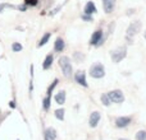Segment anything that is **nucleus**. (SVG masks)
I'll return each instance as SVG.
<instances>
[{
    "instance_id": "nucleus-1",
    "label": "nucleus",
    "mask_w": 146,
    "mask_h": 140,
    "mask_svg": "<svg viewBox=\"0 0 146 140\" xmlns=\"http://www.w3.org/2000/svg\"><path fill=\"white\" fill-rule=\"evenodd\" d=\"M59 66H60L62 71L66 77H72L73 74V68H72V63L71 59L68 56H60L59 58Z\"/></svg>"
},
{
    "instance_id": "nucleus-2",
    "label": "nucleus",
    "mask_w": 146,
    "mask_h": 140,
    "mask_svg": "<svg viewBox=\"0 0 146 140\" xmlns=\"http://www.w3.org/2000/svg\"><path fill=\"white\" fill-rule=\"evenodd\" d=\"M110 56H111V60L113 63L118 64L121 63L123 59H126L127 56V47L126 46H119V47L114 48V50L110 51Z\"/></svg>"
},
{
    "instance_id": "nucleus-3",
    "label": "nucleus",
    "mask_w": 146,
    "mask_h": 140,
    "mask_svg": "<svg viewBox=\"0 0 146 140\" xmlns=\"http://www.w3.org/2000/svg\"><path fill=\"white\" fill-rule=\"evenodd\" d=\"M88 73H90V77H92L94 79H101L105 77V68L101 63H94Z\"/></svg>"
},
{
    "instance_id": "nucleus-4",
    "label": "nucleus",
    "mask_w": 146,
    "mask_h": 140,
    "mask_svg": "<svg viewBox=\"0 0 146 140\" xmlns=\"http://www.w3.org/2000/svg\"><path fill=\"white\" fill-rule=\"evenodd\" d=\"M141 27H142V23L140 22V20H135V22H132L131 24L128 26L127 31H126V38L127 40L132 41V38L141 31Z\"/></svg>"
},
{
    "instance_id": "nucleus-5",
    "label": "nucleus",
    "mask_w": 146,
    "mask_h": 140,
    "mask_svg": "<svg viewBox=\"0 0 146 140\" xmlns=\"http://www.w3.org/2000/svg\"><path fill=\"white\" fill-rule=\"evenodd\" d=\"M104 41V32L101 29H96L95 32L92 33L90 40V45L91 46H100Z\"/></svg>"
},
{
    "instance_id": "nucleus-6",
    "label": "nucleus",
    "mask_w": 146,
    "mask_h": 140,
    "mask_svg": "<svg viewBox=\"0 0 146 140\" xmlns=\"http://www.w3.org/2000/svg\"><path fill=\"white\" fill-rule=\"evenodd\" d=\"M109 98H110L111 102L114 103H122L124 102V94L123 92H122L121 89H114V90H110V92L108 93Z\"/></svg>"
},
{
    "instance_id": "nucleus-7",
    "label": "nucleus",
    "mask_w": 146,
    "mask_h": 140,
    "mask_svg": "<svg viewBox=\"0 0 146 140\" xmlns=\"http://www.w3.org/2000/svg\"><path fill=\"white\" fill-rule=\"evenodd\" d=\"M101 120V113L99 112V111H94V112H91L90 115V120H88V125H90V128H96V126L99 125V122H100Z\"/></svg>"
},
{
    "instance_id": "nucleus-8",
    "label": "nucleus",
    "mask_w": 146,
    "mask_h": 140,
    "mask_svg": "<svg viewBox=\"0 0 146 140\" xmlns=\"http://www.w3.org/2000/svg\"><path fill=\"white\" fill-rule=\"evenodd\" d=\"M74 80L76 83H78L80 85H82V87H88L87 82H86V73L83 71V70H78V71H76L74 74Z\"/></svg>"
},
{
    "instance_id": "nucleus-9",
    "label": "nucleus",
    "mask_w": 146,
    "mask_h": 140,
    "mask_svg": "<svg viewBox=\"0 0 146 140\" xmlns=\"http://www.w3.org/2000/svg\"><path fill=\"white\" fill-rule=\"evenodd\" d=\"M132 118L128 117V116H122V117H117L115 118V126L119 129H123V128H127V126L131 124Z\"/></svg>"
},
{
    "instance_id": "nucleus-10",
    "label": "nucleus",
    "mask_w": 146,
    "mask_h": 140,
    "mask_svg": "<svg viewBox=\"0 0 146 140\" xmlns=\"http://www.w3.org/2000/svg\"><path fill=\"white\" fill-rule=\"evenodd\" d=\"M114 7H115V0H103V8L106 14L113 12Z\"/></svg>"
},
{
    "instance_id": "nucleus-11",
    "label": "nucleus",
    "mask_w": 146,
    "mask_h": 140,
    "mask_svg": "<svg viewBox=\"0 0 146 140\" xmlns=\"http://www.w3.org/2000/svg\"><path fill=\"white\" fill-rule=\"evenodd\" d=\"M66 98H67V94L64 90H59V92L55 93V96H54V99H55V102L58 103V105H64L66 103Z\"/></svg>"
},
{
    "instance_id": "nucleus-12",
    "label": "nucleus",
    "mask_w": 146,
    "mask_h": 140,
    "mask_svg": "<svg viewBox=\"0 0 146 140\" xmlns=\"http://www.w3.org/2000/svg\"><path fill=\"white\" fill-rule=\"evenodd\" d=\"M64 47H66L64 40L62 37H58L55 40V43H54V50H55V52H62V51L64 50Z\"/></svg>"
},
{
    "instance_id": "nucleus-13",
    "label": "nucleus",
    "mask_w": 146,
    "mask_h": 140,
    "mask_svg": "<svg viewBox=\"0 0 146 140\" xmlns=\"http://www.w3.org/2000/svg\"><path fill=\"white\" fill-rule=\"evenodd\" d=\"M53 63H54V56L51 55V54L46 55L45 60H44V63H42V69H44V70L50 69V68H51V65H53Z\"/></svg>"
},
{
    "instance_id": "nucleus-14",
    "label": "nucleus",
    "mask_w": 146,
    "mask_h": 140,
    "mask_svg": "<svg viewBox=\"0 0 146 140\" xmlns=\"http://www.w3.org/2000/svg\"><path fill=\"white\" fill-rule=\"evenodd\" d=\"M45 140H56V131L54 128H48L45 130Z\"/></svg>"
},
{
    "instance_id": "nucleus-15",
    "label": "nucleus",
    "mask_w": 146,
    "mask_h": 140,
    "mask_svg": "<svg viewBox=\"0 0 146 140\" xmlns=\"http://www.w3.org/2000/svg\"><path fill=\"white\" fill-rule=\"evenodd\" d=\"M83 12H85V14H87V15H92L94 13L96 12L95 4H94L92 1H87V4L85 5V9H83Z\"/></svg>"
},
{
    "instance_id": "nucleus-16",
    "label": "nucleus",
    "mask_w": 146,
    "mask_h": 140,
    "mask_svg": "<svg viewBox=\"0 0 146 140\" xmlns=\"http://www.w3.org/2000/svg\"><path fill=\"white\" fill-rule=\"evenodd\" d=\"M50 37H51V33H50V32H46L45 35L42 36V38L40 40V42H38L37 47H42L44 45H46V43L49 42V40H50Z\"/></svg>"
},
{
    "instance_id": "nucleus-17",
    "label": "nucleus",
    "mask_w": 146,
    "mask_h": 140,
    "mask_svg": "<svg viewBox=\"0 0 146 140\" xmlns=\"http://www.w3.org/2000/svg\"><path fill=\"white\" fill-rule=\"evenodd\" d=\"M58 83H59V79L56 78V79H54L53 80V83H51L50 85H49V88H48V92H46V96L48 97H51V94H53V90H54V88L58 85Z\"/></svg>"
},
{
    "instance_id": "nucleus-18",
    "label": "nucleus",
    "mask_w": 146,
    "mask_h": 140,
    "mask_svg": "<svg viewBox=\"0 0 146 140\" xmlns=\"http://www.w3.org/2000/svg\"><path fill=\"white\" fill-rule=\"evenodd\" d=\"M100 99H101V103H103L104 106H110L111 105V101H110V98H109L108 93H103L101 97H100Z\"/></svg>"
},
{
    "instance_id": "nucleus-19",
    "label": "nucleus",
    "mask_w": 146,
    "mask_h": 140,
    "mask_svg": "<svg viewBox=\"0 0 146 140\" xmlns=\"http://www.w3.org/2000/svg\"><path fill=\"white\" fill-rule=\"evenodd\" d=\"M50 101H51V97H48L46 96L45 98H44V101H42V108H44V111H49V108H50Z\"/></svg>"
},
{
    "instance_id": "nucleus-20",
    "label": "nucleus",
    "mask_w": 146,
    "mask_h": 140,
    "mask_svg": "<svg viewBox=\"0 0 146 140\" xmlns=\"http://www.w3.org/2000/svg\"><path fill=\"white\" fill-rule=\"evenodd\" d=\"M23 50V46L19 42H13L12 43V51L13 52H21Z\"/></svg>"
},
{
    "instance_id": "nucleus-21",
    "label": "nucleus",
    "mask_w": 146,
    "mask_h": 140,
    "mask_svg": "<svg viewBox=\"0 0 146 140\" xmlns=\"http://www.w3.org/2000/svg\"><path fill=\"white\" fill-rule=\"evenodd\" d=\"M54 115H55V117L58 118V120H60V121L64 120V110H63V108H59V110H56L55 112H54Z\"/></svg>"
},
{
    "instance_id": "nucleus-22",
    "label": "nucleus",
    "mask_w": 146,
    "mask_h": 140,
    "mask_svg": "<svg viewBox=\"0 0 146 140\" xmlns=\"http://www.w3.org/2000/svg\"><path fill=\"white\" fill-rule=\"evenodd\" d=\"M136 140H146V130H140L136 133Z\"/></svg>"
},
{
    "instance_id": "nucleus-23",
    "label": "nucleus",
    "mask_w": 146,
    "mask_h": 140,
    "mask_svg": "<svg viewBox=\"0 0 146 140\" xmlns=\"http://www.w3.org/2000/svg\"><path fill=\"white\" fill-rule=\"evenodd\" d=\"M73 58H74L76 60L78 61V63H81V61H83V58H85V56H83L82 52H80V51H76L74 55H73Z\"/></svg>"
},
{
    "instance_id": "nucleus-24",
    "label": "nucleus",
    "mask_w": 146,
    "mask_h": 140,
    "mask_svg": "<svg viewBox=\"0 0 146 140\" xmlns=\"http://www.w3.org/2000/svg\"><path fill=\"white\" fill-rule=\"evenodd\" d=\"M25 4L27 7H36L38 4V0H25Z\"/></svg>"
},
{
    "instance_id": "nucleus-25",
    "label": "nucleus",
    "mask_w": 146,
    "mask_h": 140,
    "mask_svg": "<svg viewBox=\"0 0 146 140\" xmlns=\"http://www.w3.org/2000/svg\"><path fill=\"white\" fill-rule=\"evenodd\" d=\"M5 8H14V7H13V5H10V4H5V3H3V4H0V13L4 12Z\"/></svg>"
},
{
    "instance_id": "nucleus-26",
    "label": "nucleus",
    "mask_w": 146,
    "mask_h": 140,
    "mask_svg": "<svg viewBox=\"0 0 146 140\" xmlns=\"http://www.w3.org/2000/svg\"><path fill=\"white\" fill-rule=\"evenodd\" d=\"M62 7H63V5H59L58 8H55V9H53V10H51V13H50V15H54V14H55V13H58L59 10L62 9Z\"/></svg>"
},
{
    "instance_id": "nucleus-27",
    "label": "nucleus",
    "mask_w": 146,
    "mask_h": 140,
    "mask_svg": "<svg viewBox=\"0 0 146 140\" xmlns=\"http://www.w3.org/2000/svg\"><path fill=\"white\" fill-rule=\"evenodd\" d=\"M82 19H83V20H88V22H91V20H92V17H91V15H87V14H83V15H82Z\"/></svg>"
},
{
    "instance_id": "nucleus-28",
    "label": "nucleus",
    "mask_w": 146,
    "mask_h": 140,
    "mask_svg": "<svg viewBox=\"0 0 146 140\" xmlns=\"http://www.w3.org/2000/svg\"><path fill=\"white\" fill-rule=\"evenodd\" d=\"M18 9L21 10V12H26V10H27V5L26 4H23V5H19V7H17Z\"/></svg>"
},
{
    "instance_id": "nucleus-29",
    "label": "nucleus",
    "mask_w": 146,
    "mask_h": 140,
    "mask_svg": "<svg viewBox=\"0 0 146 140\" xmlns=\"http://www.w3.org/2000/svg\"><path fill=\"white\" fill-rule=\"evenodd\" d=\"M9 106H10L12 108H15V103H14V101H10V102H9Z\"/></svg>"
},
{
    "instance_id": "nucleus-30",
    "label": "nucleus",
    "mask_w": 146,
    "mask_h": 140,
    "mask_svg": "<svg viewBox=\"0 0 146 140\" xmlns=\"http://www.w3.org/2000/svg\"><path fill=\"white\" fill-rule=\"evenodd\" d=\"M118 140H128V139H118Z\"/></svg>"
},
{
    "instance_id": "nucleus-31",
    "label": "nucleus",
    "mask_w": 146,
    "mask_h": 140,
    "mask_svg": "<svg viewBox=\"0 0 146 140\" xmlns=\"http://www.w3.org/2000/svg\"><path fill=\"white\" fill-rule=\"evenodd\" d=\"M145 40H146V32H145Z\"/></svg>"
}]
</instances>
